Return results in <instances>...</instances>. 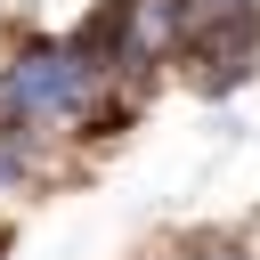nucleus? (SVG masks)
<instances>
[{
	"label": "nucleus",
	"instance_id": "1",
	"mask_svg": "<svg viewBox=\"0 0 260 260\" xmlns=\"http://www.w3.org/2000/svg\"><path fill=\"white\" fill-rule=\"evenodd\" d=\"M106 65L65 32V41H24V49H8L0 57V122H16V130H81L89 138V122H98V98H106Z\"/></svg>",
	"mask_w": 260,
	"mask_h": 260
}]
</instances>
